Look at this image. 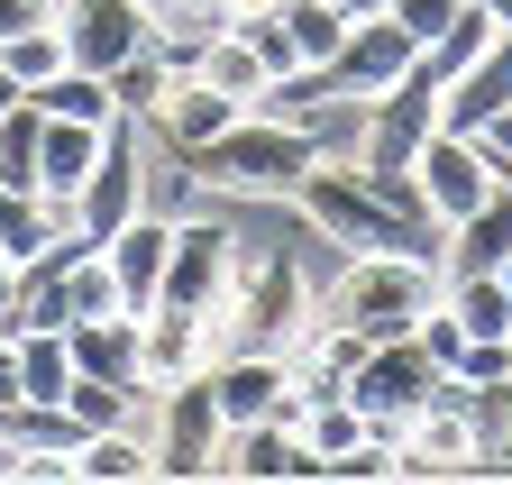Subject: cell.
I'll list each match as a JSON object with an SVG mask.
<instances>
[{
  "label": "cell",
  "instance_id": "d590c367",
  "mask_svg": "<svg viewBox=\"0 0 512 485\" xmlns=\"http://www.w3.org/2000/svg\"><path fill=\"white\" fill-rule=\"evenodd\" d=\"M147 10H183V0H147Z\"/></svg>",
  "mask_w": 512,
  "mask_h": 485
},
{
  "label": "cell",
  "instance_id": "6da1fadb",
  "mask_svg": "<svg viewBox=\"0 0 512 485\" xmlns=\"http://www.w3.org/2000/svg\"><path fill=\"white\" fill-rule=\"evenodd\" d=\"M311 165H320L311 129H302V119H275V110H238L211 147L183 156V174L202 193H220V202H293V184Z\"/></svg>",
  "mask_w": 512,
  "mask_h": 485
},
{
  "label": "cell",
  "instance_id": "836d02e7",
  "mask_svg": "<svg viewBox=\"0 0 512 485\" xmlns=\"http://www.w3.org/2000/svg\"><path fill=\"white\" fill-rule=\"evenodd\" d=\"M485 10H494V19H503V28H512V0H485Z\"/></svg>",
  "mask_w": 512,
  "mask_h": 485
},
{
  "label": "cell",
  "instance_id": "d6986e66",
  "mask_svg": "<svg viewBox=\"0 0 512 485\" xmlns=\"http://www.w3.org/2000/svg\"><path fill=\"white\" fill-rule=\"evenodd\" d=\"M138 476H156V440H147V421L83 431V449H74V485H138Z\"/></svg>",
  "mask_w": 512,
  "mask_h": 485
},
{
  "label": "cell",
  "instance_id": "74e56055",
  "mask_svg": "<svg viewBox=\"0 0 512 485\" xmlns=\"http://www.w3.org/2000/svg\"><path fill=\"white\" fill-rule=\"evenodd\" d=\"M503 184H512V165H503Z\"/></svg>",
  "mask_w": 512,
  "mask_h": 485
},
{
  "label": "cell",
  "instance_id": "e575fe53",
  "mask_svg": "<svg viewBox=\"0 0 512 485\" xmlns=\"http://www.w3.org/2000/svg\"><path fill=\"white\" fill-rule=\"evenodd\" d=\"M494 275H503V293H512V257H503V266H494Z\"/></svg>",
  "mask_w": 512,
  "mask_h": 485
},
{
  "label": "cell",
  "instance_id": "1f68e13d",
  "mask_svg": "<svg viewBox=\"0 0 512 485\" xmlns=\"http://www.w3.org/2000/svg\"><path fill=\"white\" fill-rule=\"evenodd\" d=\"M0 339H19V257H0Z\"/></svg>",
  "mask_w": 512,
  "mask_h": 485
},
{
  "label": "cell",
  "instance_id": "e0dca14e",
  "mask_svg": "<svg viewBox=\"0 0 512 485\" xmlns=\"http://www.w3.org/2000/svg\"><path fill=\"white\" fill-rule=\"evenodd\" d=\"M220 348H229V339H220L211 321H183V312H147V403H156L165 385H183V376H202Z\"/></svg>",
  "mask_w": 512,
  "mask_h": 485
},
{
  "label": "cell",
  "instance_id": "ba28073f",
  "mask_svg": "<svg viewBox=\"0 0 512 485\" xmlns=\"http://www.w3.org/2000/svg\"><path fill=\"white\" fill-rule=\"evenodd\" d=\"M412 174H421V202H430L439 229H458V220L494 193V156H485V138H467V129H430L421 156H412Z\"/></svg>",
  "mask_w": 512,
  "mask_h": 485
},
{
  "label": "cell",
  "instance_id": "d4e9b609",
  "mask_svg": "<svg viewBox=\"0 0 512 485\" xmlns=\"http://www.w3.org/2000/svg\"><path fill=\"white\" fill-rule=\"evenodd\" d=\"M448 312L467 321V339H512V293H503V275H448Z\"/></svg>",
  "mask_w": 512,
  "mask_h": 485
},
{
  "label": "cell",
  "instance_id": "277c9868",
  "mask_svg": "<svg viewBox=\"0 0 512 485\" xmlns=\"http://www.w3.org/2000/svg\"><path fill=\"white\" fill-rule=\"evenodd\" d=\"M238 266H247V238L220 211H174V257H165V284H156L147 312H183V321H211L220 330L229 321V293H238Z\"/></svg>",
  "mask_w": 512,
  "mask_h": 485
},
{
  "label": "cell",
  "instance_id": "4fadbf2b",
  "mask_svg": "<svg viewBox=\"0 0 512 485\" xmlns=\"http://www.w3.org/2000/svg\"><path fill=\"white\" fill-rule=\"evenodd\" d=\"M74 376H101V385H128L147 394V321L138 312H110V321H74Z\"/></svg>",
  "mask_w": 512,
  "mask_h": 485
},
{
  "label": "cell",
  "instance_id": "30bf717a",
  "mask_svg": "<svg viewBox=\"0 0 512 485\" xmlns=\"http://www.w3.org/2000/svg\"><path fill=\"white\" fill-rule=\"evenodd\" d=\"M55 28H64V46H74L83 74H110L119 55L147 46L156 10H147V0H55Z\"/></svg>",
  "mask_w": 512,
  "mask_h": 485
},
{
  "label": "cell",
  "instance_id": "9c48e42d",
  "mask_svg": "<svg viewBox=\"0 0 512 485\" xmlns=\"http://www.w3.org/2000/svg\"><path fill=\"white\" fill-rule=\"evenodd\" d=\"M412 65H421V46L403 37V19H394V10H357L348 46L330 55V83H339V92H357V101H375V92H394Z\"/></svg>",
  "mask_w": 512,
  "mask_h": 485
},
{
  "label": "cell",
  "instance_id": "603a6c76",
  "mask_svg": "<svg viewBox=\"0 0 512 485\" xmlns=\"http://www.w3.org/2000/svg\"><path fill=\"white\" fill-rule=\"evenodd\" d=\"M110 312H128V302H119V275L101 257V238H92V248H74V266H64V330L74 321H110Z\"/></svg>",
  "mask_w": 512,
  "mask_h": 485
},
{
  "label": "cell",
  "instance_id": "5bb4252c",
  "mask_svg": "<svg viewBox=\"0 0 512 485\" xmlns=\"http://www.w3.org/2000/svg\"><path fill=\"white\" fill-rule=\"evenodd\" d=\"M101 138L110 129H83V119H46V138H37V202L74 220L83 184H92V165H101Z\"/></svg>",
  "mask_w": 512,
  "mask_h": 485
},
{
  "label": "cell",
  "instance_id": "8fae6325",
  "mask_svg": "<svg viewBox=\"0 0 512 485\" xmlns=\"http://www.w3.org/2000/svg\"><path fill=\"white\" fill-rule=\"evenodd\" d=\"M220 476H238V485H293V476H320V458H311V440L293 431L284 412H266V421H247V431L220 440Z\"/></svg>",
  "mask_w": 512,
  "mask_h": 485
},
{
  "label": "cell",
  "instance_id": "2e32d148",
  "mask_svg": "<svg viewBox=\"0 0 512 485\" xmlns=\"http://www.w3.org/2000/svg\"><path fill=\"white\" fill-rule=\"evenodd\" d=\"M503 257H512V184L494 174V193L439 238V266H448V275H494Z\"/></svg>",
  "mask_w": 512,
  "mask_h": 485
},
{
  "label": "cell",
  "instance_id": "d6a6232c",
  "mask_svg": "<svg viewBox=\"0 0 512 485\" xmlns=\"http://www.w3.org/2000/svg\"><path fill=\"white\" fill-rule=\"evenodd\" d=\"M284 10V0H211V19L220 28H247V19H275Z\"/></svg>",
  "mask_w": 512,
  "mask_h": 485
},
{
  "label": "cell",
  "instance_id": "44dd1931",
  "mask_svg": "<svg viewBox=\"0 0 512 485\" xmlns=\"http://www.w3.org/2000/svg\"><path fill=\"white\" fill-rule=\"evenodd\" d=\"M494 37H503V19L485 10V0H467V10H458V19H448V28H439V37L421 46V74H430V83L448 92V83H458V74L476 65V55L494 46Z\"/></svg>",
  "mask_w": 512,
  "mask_h": 485
},
{
  "label": "cell",
  "instance_id": "ac0fdd59",
  "mask_svg": "<svg viewBox=\"0 0 512 485\" xmlns=\"http://www.w3.org/2000/svg\"><path fill=\"white\" fill-rule=\"evenodd\" d=\"M503 101H512V28H503V37L476 55V65L448 83V92H439V129H467V138H476Z\"/></svg>",
  "mask_w": 512,
  "mask_h": 485
},
{
  "label": "cell",
  "instance_id": "52a82bcc",
  "mask_svg": "<svg viewBox=\"0 0 512 485\" xmlns=\"http://www.w3.org/2000/svg\"><path fill=\"white\" fill-rule=\"evenodd\" d=\"M147 440H156V476H220V394H211V367L183 376L147 403Z\"/></svg>",
  "mask_w": 512,
  "mask_h": 485
},
{
  "label": "cell",
  "instance_id": "5b68a950",
  "mask_svg": "<svg viewBox=\"0 0 512 485\" xmlns=\"http://www.w3.org/2000/svg\"><path fill=\"white\" fill-rule=\"evenodd\" d=\"M311 312H320V293H311V275L293 266V248H266V257H247L238 266V293H229V348H302V330H311Z\"/></svg>",
  "mask_w": 512,
  "mask_h": 485
},
{
  "label": "cell",
  "instance_id": "ffe728a7",
  "mask_svg": "<svg viewBox=\"0 0 512 485\" xmlns=\"http://www.w3.org/2000/svg\"><path fill=\"white\" fill-rule=\"evenodd\" d=\"M202 83H220L229 101H266V83H275V65H266V46H256L247 28H211V46H202V65H192Z\"/></svg>",
  "mask_w": 512,
  "mask_h": 485
},
{
  "label": "cell",
  "instance_id": "9a60e30c",
  "mask_svg": "<svg viewBox=\"0 0 512 485\" xmlns=\"http://www.w3.org/2000/svg\"><path fill=\"white\" fill-rule=\"evenodd\" d=\"M238 110H247V101H229L220 83H202V74H174V92L156 101V119H147V129L165 138V156H192V147H211Z\"/></svg>",
  "mask_w": 512,
  "mask_h": 485
},
{
  "label": "cell",
  "instance_id": "8d00e7d4",
  "mask_svg": "<svg viewBox=\"0 0 512 485\" xmlns=\"http://www.w3.org/2000/svg\"><path fill=\"white\" fill-rule=\"evenodd\" d=\"M348 10H384V0H348Z\"/></svg>",
  "mask_w": 512,
  "mask_h": 485
},
{
  "label": "cell",
  "instance_id": "cb8c5ba5",
  "mask_svg": "<svg viewBox=\"0 0 512 485\" xmlns=\"http://www.w3.org/2000/svg\"><path fill=\"white\" fill-rule=\"evenodd\" d=\"M0 65H10V83H19V92H37V83H55L64 65H74V46H64V28L46 19V28H19V37H0Z\"/></svg>",
  "mask_w": 512,
  "mask_h": 485
},
{
  "label": "cell",
  "instance_id": "83f0119b",
  "mask_svg": "<svg viewBox=\"0 0 512 485\" xmlns=\"http://www.w3.org/2000/svg\"><path fill=\"white\" fill-rule=\"evenodd\" d=\"M64 412H74L83 431H119V421H147V394H128V385H101V376H74Z\"/></svg>",
  "mask_w": 512,
  "mask_h": 485
},
{
  "label": "cell",
  "instance_id": "4316f807",
  "mask_svg": "<svg viewBox=\"0 0 512 485\" xmlns=\"http://www.w3.org/2000/svg\"><path fill=\"white\" fill-rule=\"evenodd\" d=\"M110 92H119L128 119H156V101L174 92V65H165L156 46H138V55H119V65H110Z\"/></svg>",
  "mask_w": 512,
  "mask_h": 485
},
{
  "label": "cell",
  "instance_id": "3957f363",
  "mask_svg": "<svg viewBox=\"0 0 512 485\" xmlns=\"http://www.w3.org/2000/svg\"><path fill=\"white\" fill-rule=\"evenodd\" d=\"M293 211H302V229L311 238H330L339 257H375V248H430V238H448V229H421V220H403L394 202H384L357 165H330L320 156L302 184H293Z\"/></svg>",
  "mask_w": 512,
  "mask_h": 485
},
{
  "label": "cell",
  "instance_id": "8992f818",
  "mask_svg": "<svg viewBox=\"0 0 512 485\" xmlns=\"http://www.w3.org/2000/svg\"><path fill=\"white\" fill-rule=\"evenodd\" d=\"M439 376H448V367H439V357L403 330V339H375V348H366V367L348 376V403L366 412V431H375V440H403V421L430 403V385H439Z\"/></svg>",
  "mask_w": 512,
  "mask_h": 485
},
{
  "label": "cell",
  "instance_id": "484cf974",
  "mask_svg": "<svg viewBox=\"0 0 512 485\" xmlns=\"http://www.w3.org/2000/svg\"><path fill=\"white\" fill-rule=\"evenodd\" d=\"M302 440H311L320 476H330V458H348V449H357V440H375V431H366V412H357L348 394H330V403H302Z\"/></svg>",
  "mask_w": 512,
  "mask_h": 485
},
{
  "label": "cell",
  "instance_id": "7a4b0ae2",
  "mask_svg": "<svg viewBox=\"0 0 512 485\" xmlns=\"http://www.w3.org/2000/svg\"><path fill=\"white\" fill-rule=\"evenodd\" d=\"M439 293H448V266L430 248H375V257H348V275L320 293V312L348 321L357 339H403V330H421Z\"/></svg>",
  "mask_w": 512,
  "mask_h": 485
},
{
  "label": "cell",
  "instance_id": "f1b7e54d",
  "mask_svg": "<svg viewBox=\"0 0 512 485\" xmlns=\"http://www.w3.org/2000/svg\"><path fill=\"white\" fill-rule=\"evenodd\" d=\"M384 10H394V19H403V37H412V46H430V37L448 28V19H458V10H467V0H384Z\"/></svg>",
  "mask_w": 512,
  "mask_h": 485
},
{
  "label": "cell",
  "instance_id": "f546056e",
  "mask_svg": "<svg viewBox=\"0 0 512 485\" xmlns=\"http://www.w3.org/2000/svg\"><path fill=\"white\" fill-rule=\"evenodd\" d=\"M55 19V0H0V37H19V28H46Z\"/></svg>",
  "mask_w": 512,
  "mask_h": 485
},
{
  "label": "cell",
  "instance_id": "4dcf8cb0",
  "mask_svg": "<svg viewBox=\"0 0 512 485\" xmlns=\"http://www.w3.org/2000/svg\"><path fill=\"white\" fill-rule=\"evenodd\" d=\"M476 138H485V156H494V174H503V165H512V101H503V110L485 119V129H476Z\"/></svg>",
  "mask_w": 512,
  "mask_h": 485
},
{
  "label": "cell",
  "instance_id": "7c38bea8",
  "mask_svg": "<svg viewBox=\"0 0 512 485\" xmlns=\"http://www.w3.org/2000/svg\"><path fill=\"white\" fill-rule=\"evenodd\" d=\"M101 257H110V275H119V302L147 321V302H156V284H165V257H174V211H138V220H119L110 238H101Z\"/></svg>",
  "mask_w": 512,
  "mask_h": 485
},
{
  "label": "cell",
  "instance_id": "7402d4cb",
  "mask_svg": "<svg viewBox=\"0 0 512 485\" xmlns=\"http://www.w3.org/2000/svg\"><path fill=\"white\" fill-rule=\"evenodd\" d=\"M46 119H83V129H110V119H119V92H110V74H83V65H64L55 83H37L28 92Z\"/></svg>",
  "mask_w": 512,
  "mask_h": 485
}]
</instances>
